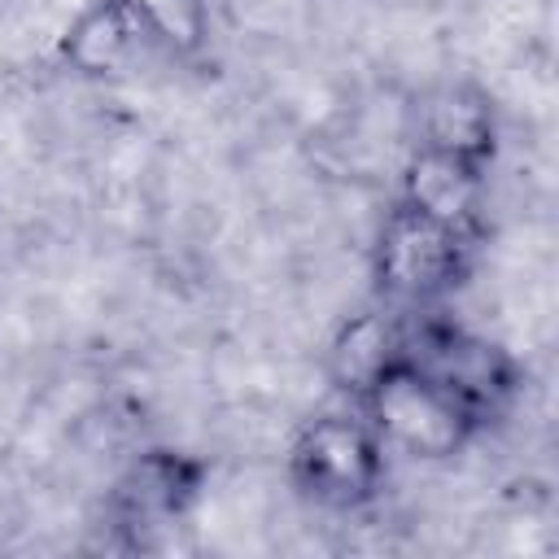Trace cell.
<instances>
[{"label":"cell","mask_w":559,"mask_h":559,"mask_svg":"<svg viewBox=\"0 0 559 559\" xmlns=\"http://www.w3.org/2000/svg\"><path fill=\"white\" fill-rule=\"evenodd\" d=\"M472 240L476 231L467 223H450L397 201L380 227L376 258H371L376 293L402 310H424L441 301L467 275Z\"/></svg>","instance_id":"2"},{"label":"cell","mask_w":559,"mask_h":559,"mask_svg":"<svg viewBox=\"0 0 559 559\" xmlns=\"http://www.w3.org/2000/svg\"><path fill=\"white\" fill-rule=\"evenodd\" d=\"M493 135H498L493 105L476 87L450 83L419 105V148H432L485 170L493 157Z\"/></svg>","instance_id":"6"},{"label":"cell","mask_w":559,"mask_h":559,"mask_svg":"<svg viewBox=\"0 0 559 559\" xmlns=\"http://www.w3.org/2000/svg\"><path fill=\"white\" fill-rule=\"evenodd\" d=\"M122 9L135 17L144 39H153L179 57H192L205 48V35H210L205 0H122Z\"/></svg>","instance_id":"10"},{"label":"cell","mask_w":559,"mask_h":559,"mask_svg":"<svg viewBox=\"0 0 559 559\" xmlns=\"http://www.w3.org/2000/svg\"><path fill=\"white\" fill-rule=\"evenodd\" d=\"M288 476L319 507H362L384 485V441L371 432L367 419L319 415L293 437Z\"/></svg>","instance_id":"3"},{"label":"cell","mask_w":559,"mask_h":559,"mask_svg":"<svg viewBox=\"0 0 559 559\" xmlns=\"http://www.w3.org/2000/svg\"><path fill=\"white\" fill-rule=\"evenodd\" d=\"M480 179L485 170L480 166H467L459 157H445V153H432V148H419L411 162H406V175H402V201L415 205V210H428L437 218H450V223H476V192H480Z\"/></svg>","instance_id":"7"},{"label":"cell","mask_w":559,"mask_h":559,"mask_svg":"<svg viewBox=\"0 0 559 559\" xmlns=\"http://www.w3.org/2000/svg\"><path fill=\"white\" fill-rule=\"evenodd\" d=\"M358 406L384 450H402L424 463L454 459L480 428L437 376L406 362L402 354L371 376V384L358 393Z\"/></svg>","instance_id":"1"},{"label":"cell","mask_w":559,"mask_h":559,"mask_svg":"<svg viewBox=\"0 0 559 559\" xmlns=\"http://www.w3.org/2000/svg\"><path fill=\"white\" fill-rule=\"evenodd\" d=\"M201 493V463L179 450H144L114 485L109 515L131 546H153L162 528H175Z\"/></svg>","instance_id":"5"},{"label":"cell","mask_w":559,"mask_h":559,"mask_svg":"<svg viewBox=\"0 0 559 559\" xmlns=\"http://www.w3.org/2000/svg\"><path fill=\"white\" fill-rule=\"evenodd\" d=\"M140 39H144V31L122 9V0H96L70 22L61 52L79 74H114L127 66V57Z\"/></svg>","instance_id":"8"},{"label":"cell","mask_w":559,"mask_h":559,"mask_svg":"<svg viewBox=\"0 0 559 559\" xmlns=\"http://www.w3.org/2000/svg\"><path fill=\"white\" fill-rule=\"evenodd\" d=\"M397 354L428 376H437L472 415L489 424L515 397V362L485 336H472L454 323H419L415 332H397Z\"/></svg>","instance_id":"4"},{"label":"cell","mask_w":559,"mask_h":559,"mask_svg":"<svg viewBox=\"0 0 559 559\" xmlns=\"http://www.w3.org/2000/svg\"><path fill=\"white\" fill-rule=\"evenodd\" d=\"M393 358H397V328H393V319L389 314H358V319H349L336 332V341L328 349V371H332L336 389L358 397L371 384V376L380 367H389Z\"/></svg>","instance_id":"9"}]
</instances>
